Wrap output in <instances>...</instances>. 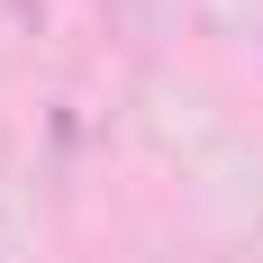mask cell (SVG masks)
I'll return each instance as SVG.
<instances>
[{"label":"cell","instance_id":"obj_1","mask_svg":"<svg viewBox=\"0 0 263 263\" xmlns=\"http://www.w3.org/2000/svg\"><path fill=\"white\" fill-rule=\"evenodd\" d=\"M9 18H18V27H46V0H9Z\"/></svg>","mask_w":263,"mask_h":263}]
</instances>
